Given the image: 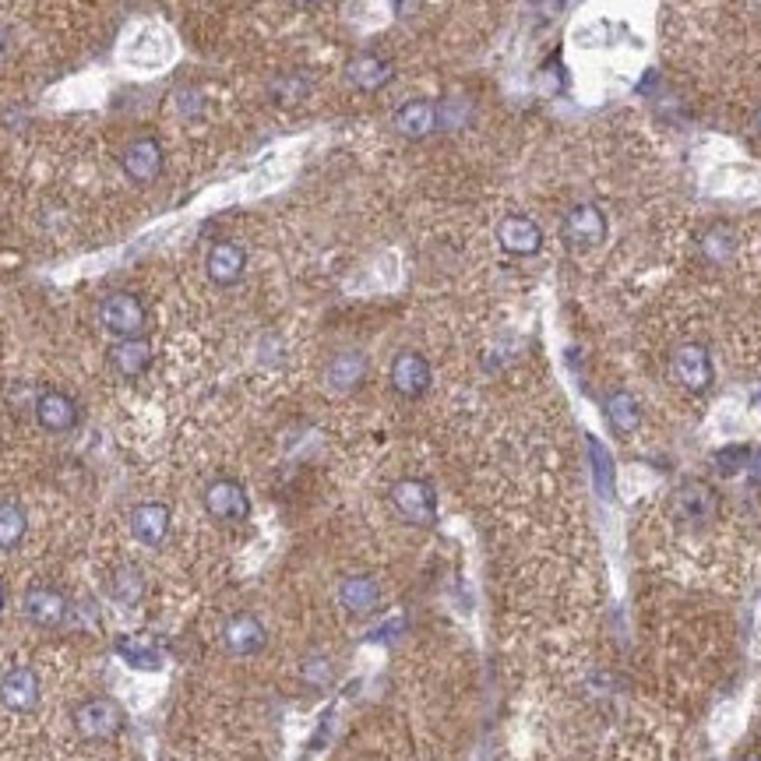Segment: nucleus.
Wrapping results in <instances>:
<instances>
[{
  "instance_id": "obj_9",
  "label": "nucleus",
  "mask_w": 761,
  "mask_h": 761,
  "mask_svg": "<svg viewBox=\"0 0 761 761\" xmlns=\"http://www.w3.org/2000/svg\"><path fill=\"white\" fill-rule=\"evenodd\" d=\"M120 169L124 177L138 183V188H149V183L159 180L163 173V145L155 134H141L131 145L120 152Z\"/></svg>"
},
{
  "instance_id": "obj_8",
  "label": "nucleus",
  "mask_w": 761,
  "mask_h": 761,
  "mask_svg": "<svg viewBox=\"0 0 761 761\" xmlns=\"http://www.w3.org/2000/svg\"><path fill=\"white\" fill-rule=\"evenodd\" d=\"M670 501H673V515L691 529H705L719 515V493L709 483H701V479H684L673 490Z\"/></svg>"
},
{
  "instance_id": "obj_35",
  "label": "nucleus",
  "mask_w": 761,
  "mask_h": 761,
  "mask_svg": "<svg viewBox=\"0 0 761 761\" xmlns=\"http://www.w3.org/2000/svg\"><path fill=\"white\" fill-rule=\"evenodd\" d=\"M296 8H314V4H321V0H293Z\"/></svg>"
},
{
  "instance_id": "obj_28",
  "label": "nucleus",
  "mask_w": 761,
  "mask_h": 761,
  "mask_svg": "<svg viewBox=\"0 0 761 761\" xmlns=\"http://www.w3.org/2000/svg\"><path fill=\"white\" fill-rule=\"evenodd\" d=\"M747 459H751V448L747 444H726V448H719L712 462H715V469L719 476H737L747 469Z\"/></svg>"
},
{
  "instance_id": "obj_14",
  "label": "nucleus",
  "mask_w": 761,
  "mask_h": 761,
  "mask_svg": "<svg viewBox=\"0 0 761 761\" xmlns=\"http://www.w3.org/2000/svg\"><path fill=\"white\" fill-rule=\"evenodd\" d=\"M498 244L512 258H532L543 250V230L529 216H504L498 222Z\"/></svg>"
},
{
  "instance_id": "obj_3",
  "label": "nucleus",
  "mask_w": 761,
  "mask_h": 761,
  "mask_svg": "<svg viewBox=\"0 0 761 761\" xmlns=\"http://www.w3.org/2000/svg\"><path fill=\"white\" fill-rule=\"evenodd\" d=\"M99 324H103V332H109L113 338L145 335L149 310L141 304V296L127 289H113L99 300Z\"/></svg>"
},
{
  "instance_id": "obj_2",
  "label": "nucleus",
  "mask_w": 761,
  "mask_h": 761,
  "mask_svg": "<svg viewBox=\"0 0 761 761\" xmlns=\"http://www.w3.org/2000/svg\"><path fill=\"white\" fill-rule=\"evenodd\" d=\"M70 723H75L81 740H113L127 726V715H124L117 698L92 695V698H85V701L75 705Z\"/></svg>"
},
{
  "instance_id": "obj_22",
  "label": "nucleus",
  "mask_w": 761,
  "mask_h": 761,
  "mask_svg": "<svg viewBox=\"0 0 761 761\" xmlns=\"http://www.w3.org/2000/svg\"><path fill=\"white\" fill-rule=\"evenodd\" d=\"M603 416H606V423H610L617 434H634V430L642 427V405H639V399H634L628 388L606 391Z\"/></svg>"
},
{
  "instance_id": "obj_29",
  "label": "nucleus",
  "mask_w": 761,
  "mask_h": 761,
  "mask_svg": "<svg viewBox=\"0 0 761 761\" xmlns=\"http://www.w3.org/2000/svg\"><path fill=\"white\" fill-rule=\"evenodd\" d=\"M589 455H592V473H596V483L599 490L610 498L614 493V465H610V455H606V448L599 441H592L589 437Z\"/></svg>"
},
{
  "instance_id": "obj_34",
  "label": "nucleus",
  "mask_w": 761,
  "mask_h": 761,
  "mask_svg": "<svg viewBox=\"0 0 761 761\" xmlns=\"http://www.w3.org/2000/svg\"><path fill=\"white\" fill-rule=\"evenodd\" d=\"M751 127H754V134L761 138V109L754 113V120H751Z\"/></svg>"
},
{
  "instance_id": "obj_26",
  "label": "nucleus",
  "mask_w": 761,
  "mask_h": 761,
  "mask_svg": "<svg viewBox=\"0 0 761 761\" xmlns=\"http://www.w3.org/2000/svg\"><path fill=\"white\" fill-rule=\"evenodd\" d=\"M310 92H314V78L300 75V70H293V75H279L272 85H268V95H272L279 106H300Z\"/></svg>"
},
{
  "instance_id": "obj_18",
  "label": "nucleus",
  "mask_w": 761,
  "mask_h": 761,
  "mask_svg": "<svg viewBox=\"0 0 761 761\" xmlns=\"http://www.w3.org/2000/svg\"><path fill=\"white\" fill-rule=\"evenodd\" d=\"M173 529V515L163 501H141L131 512V536L141 546H163Z\"/></svg>"
},
{
  "instance_id": "obj_17",
  "label": "nucleus",
  "mask_w": 761,
  "mask_h": 761,
  "mask_svg": "<svg viewBox=\"0 0 761 761\" xmlns=\"http://www.w3.org/2000/svg\"><path fill=\"white\" fill-rule=\"evenodd\" d=\"M25 617L33 620L36 628H61L70 617V603L61 589L53 585H33L25 592Z\"/></svg>"
},
{
  "instance_id": "obj_37",
  "label": "nucleus",
  "mask_w": 761,
  "mask_h": 761,
  "mask_svg": "<svg viewBox=\"0 0 761 761\" xmlns=\"http://www.w3.org/2000/svg\"><path fill=\"white\" fill-rule=\"evenodd\" d=\"M744 761H761V758H744Z\"/></svg>"
},
{
  "instance_id": "obj_21",
  "label": "nucleus",
  "mask_w": 761,
  "mask_h": 761,
  "mask_svg": "<svg viewBox=\"0 0 761 761\" xmlns=\"http://www.w3.org/2000/svg\"><path fill=\"white\" fill-rule=\"evenodd\" d=\"M155 360V349L145 335H131V338H117V343L109 346V366L117 371L120 377L134 380L141 377L152 366Z\"/></svg>"
},
{
  "instance_id": "obj_11",
  "label": "nucleus",
  "mask_w": 761,
  "mask_h": 761,
  "mask_svg": "<svg viewBox=\"0 0 761 761\" xmlns=\"http://www.w3.org/2000/svg\"><path fill=\"white\" fill-rule=\"evenodd\" d=\"M222 645H225V653H230V656L250 659V656L265 653L268 628L261 624V617H254V614H233L222 628Z\"/></svg>"
},
{
  "instance_id": "obj_30",
  "label": "nucleus",
  "mask_w": 761,
  "mask_h": 761,
  "mask_svg": "<svg viewBox=\"0 0 761 761\" xmlns=\"http://www.w3.org/2000/svg\"><path fill=\"white\" fill-rule=\"evenodd\" d=\"M332 659L328 656H310V659H304V667H300V676H304V681L307 684H314V687H324V684H328L332 681Z\"/></svg>"
},
{
  "instance_id": "obj_4",
  "label": "nucleus",
  "mask_w": 761,
  "mask_h": 761,
  "mask_svg": "<svg viewBox=\"0 0 761 761\" xmlns=\"http://www.w3.org/2000/svg\"><path fill=\"white\" fill-rule=\"evenodd\" d=\"M670 377L691 395H705L715 380L712 352L701 343H681L670 352Z\"/></svg>"
},
{
  "instance_id": "obj_6",
  "label": "nucleus",
  "mask_w": 761,
  "mask_h": 761,
  "mask_svg": "<svg viewBox=\"0 0 761 761\" xmlns=\"http://www.w3.org/2000/svg\"><path fill=\"white\" fill-rule=\"evenodd\" d=\"M606 233H610V219L596 202H582L575 205L560 222V236L564 244L575 250H596L606 244Z\"/></svg>"
},
{
  "instance_id": "obj_25",
  "label": "nucleus",
  "mask_w": 761,
  "mask_h": 761,
  "mask_svg": "<svg viewBox=\"0 0 761 761\" xmlns=\"http://www.w3.org/2000/svg\"><path fill=\"white\" fill-rule=\"evenodd\" d=\"M28 532V515L18 501H0V550H18Z\"/></svg>"
},
{
  "instance_id": "obj_31",
  "label": "nucleus",
  "mask_w": 761,
  "mask_h": 761,
  "mask_svg": "<svg viewBox=\"0 0 761 761\" xmlns=\"http://www.w3.org/2000/svg\"><path fill=\"white\" fill-rule=\"evenodd\" d=\"M437 113H441V131H455L465 120H469V103L462 99H448V103H437Z\"/></svg>"
},
{
  "instance_id": "obj_19",
  "label": "nucleus",
  "mask_w": 761,
  "mask_h": 761,
  "mask_svg": "<svg viewBox=\"0 0 761 761\" xmlns=\"http://www.w3.org/2000/svg\"><path fill=\"white\" fill-rule=\"evenodd\" d=\"M366 371H371V360H366L360 349H343L324 366V385L335 395H349L366 380Z\"/></svg>"
},
{
  "instance_id": "obj_7",
  "label": "nucleus",
  "mask_w": 761,
  "mask_h": 761,
  "mask_svg": "<svg viewBox=\"0 0 761 761\" xmlns=\"http://www.w3.org/2000/svg\"><path fill=\"white\" fill-rule=\"evenodd\" d=\"M388 380L395 395H402V399H423V395L430 391L434 385V371H430V360L423 357L420 349H399L391 357V366H388Z\"/></svg>"
},
{
  "instance_id": "obj_16",
  "label": "nucleus",
  "mask_w": 761,
  "mask_h": 761,
  "mask_svg": "<svg viewBox=\"0 0 761 761\" xmlns=\"http://www.w3.org/2000/svg\"><path fill=\"white\" fill-rule=\"evenodd\" d=\"M42 698L39 673L33 667H11L0 676V705L11 712H33Z\"/></svg>"
},
{
  "instance_id": "obj_23",
  "label": "nucleus",
  "mask_w": 761,
  "mask_h": 761,
  "mask_svg": "<svg viewBox=\"0 0 761 761\" xmlns=\"http://www.w3.org/2000/svg\"><path fill=\"white\" fill-rule=\"evenodd\" d=\"M145 575H141L138 564H117V568L109 571L106 578V592H109V599L117 603V606H138L141 599H145Z\"/></svg>"
},
{
  "instance_id": "obj_27",
  "label": "nucleus",
  "mask_w": 761,
  "mask_h": 761,
  "mask_svg": "<svg viewBox=\"0 0 761 761\" xmlns=\"http://www.w3.org/2000/svg\"><path fill=\"white\" fill-rule=\"evenodd\" d=\"M117 648H120V656L131 662V667H145V670L159 667V648H155L152 642H145V639H120Z\"/></svg>"
},
{
  "instance_id": "obj_24",
  "label": "nucleus",
  "mask_w": 761,
  "mask_h": 761,
  "mask_svg": "<svg viewBox=\"0 0 761 761\" xmlns=\"http://www.w3.org/2000/svg\"><path fill=\"white\" fill-rule=\"evenodd\" d=\"M698 250L709 265H726L733 261V254H737V233H733L726 222H715L698 236Z\"/></svg>"
},
{
  "instance_id": "obj_33",
  "label": "nucleus",
  "mask_w": 761,
  "mask_h": 761,
  "mask_svg": "<svg viewBox=\"0 0 761 761\" xmlns=\"http://www.w3.org/2000/svg\"><path fill=\"white\" fill-rule=\"evenodd\" d=\"M4 56H8V33L0 28V61H4Z\"/></svg>"
},
{
  "instance_id": "obj_36",
  "label": "nucleus",
  "mask_w": 761,
  "mask_h": 761,
  "mask_svg": "<svg viewBox=\"0 0 761 761\" xmlns=\"http://www.w3.org/2000/svg\"><path fill=\"white\" fill-rule=\"evenodd\" d=\"M4 606H8V589L0 585V614H4Z\"/></svg>"
},
{
  "instance_id": "obj_15",
  "label": "nucleus",
  "mask_w": 761,
  "mask_h": 761,
  "mask_svg": "<svg viewBox=\"0 0 761 761\" xmlns=\"http://www.w3.org/2000/svg\"><path fill=\"white\" fill-rule=\"evenodd\" d=\"M391 124L405 141H423L441 131V113H437V103H430V99H405V103L395 109Z\"/></svg>"
},
{
  "instance_id": "obj_5",
  "label": "nucleus",
  "mask_w": 761,
  "mask_h": 761,
  "mask_svg": "<svg viewBox=\"0 0 761 761\" xmlns=\"http://www.w3.org/2000/svg\"><path fill=\"white\" fill-rule=\"evenodd\" d=\"M202 504H205L208 518L222 521V526H236V521H247V515H250V493L233 476L211 479V483L202 490Z\"/></svg>"
},
{
  "instance_id": "obj_12",
  "label": "nucleus",
  "mask_w": 761,
  "mask_h": 761,
  "mask_svg": "<svg viewBox=\"0 0 761 761\" xmlns=\"http://www.w3.org/2000/svg\"><path fill=\"white\" fill-rule=\"evenodd\" d=\"M33 413H36V423L47 434H67V430L78 427V402L70 399L67 391H61V388L39 391Z\"/></svg>"
},
{
  "instance_id": "obj_1",
  "label": "nucleus",
  "mask_w": 761,
  "mask_h": 761,
  "mask_svg": "<svg viewBox=\"0 0 761 761\" xmlns=\"http://www.w3.org/2000/svg\"><path fill=\"white\" fill-rule=\"evenodd\" d=\"M388 504L405 526L427 529L437 521V490H434V483H427V479H420V476L395 479L391 490H388Z\"/></svg>"
},
{
  "instance_id": "obj_13",
  "label": "nucleus",
  "mask_w": 761,
  "mask_h": 761,
  "mask_svg": "<svg viewBox=\"0 0 761 761\" xmlns=\"http://www.w3.org/2000/svg\"><path fill=\"white\" fill-rule=\"evenodd\" d=\"M335 596L349 617H374L380 610V603H385V592H380L377 578L371 575H346L338 582Z\"/></svg>"
},
{
  "instance_id": "obj_32",
  "label": "nucleus",
  "mask_w": 761,
  "mask_h": 761,
  "mask_svg": "<svg viewBox=\"0 0 761 761\" xmlns=\"http://www.w3.org/2000/svg\"><path fill=\"white\" fill-rule=\"evenodd\" d=\"M747 476H751V483L761 487V451H751V459H747Z\"/></svg>"
},
{
  "instance_id": "obj_20",
  "label": "nucleus",
  "mask_w": 761,
  "mask_h": 761,
  "mask_svg": "<svg viewBox=\"0 0 761 761\" xmlns=\"http://www.w3.org/2000/svg\"><path fill=\"white\" fill-rule=\"evenodd\" d=\"M395 78V64L380 53H357L346 64V81L357 92H380Z\"/></svg>"
},
{
  "instance_id": "obj_10",
  "label": "nucleus",
  "mask_w": 761,
  "mask_h": 761,
  "mask_svg": "<svg viewBox=\"0 0 761 761\" xmlns=\"http://www.w3.org/2000/svg\"><path fill=\"white\" fill-rule=\"evenodd\" d=\"M247 272V250L236 244V240H216L205 254V275L211 286L230 289L236 286Z\"/></svg>"
}]
</instances>
